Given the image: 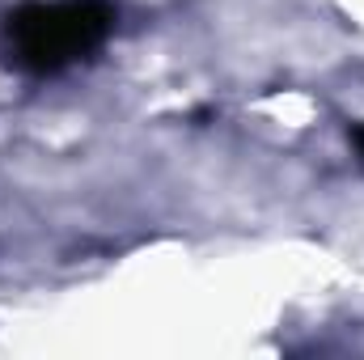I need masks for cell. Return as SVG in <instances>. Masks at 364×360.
Segmentation results:
<instances>
[{
  "label": "cell",
  "instance_id": "cell-1",
  "mask_svg": "<svg viewBox=\"0 0 364 360\" xmlns=\"http://www.w3.org/2000/svg\"><path fill=\"white\" fill-rule=\"evenodd\" d=\"M114 26V9L106 0H30L9 13L4 34L13 43L17 64L30 73H60L73 60H85L106 43Z\"/></svg>",
  "mask_w": 364,
  "mask_h": 360
},
{
  "label": "cell",
  "instance_id": "cell-2",
  "mask_svg": "<svg viewBox=\"0 0 364 360\" xmlns=\"http://www.w3.org/2000/svg\"><path fill=\"white\" fill-rule=\"evenodd\" d=\"M348 140H352V149L360 153V162H364V123H352L348 127Z\"/></svg>",
  "mask_w": 364,
  "mask_h": 360
}]
</instances>
